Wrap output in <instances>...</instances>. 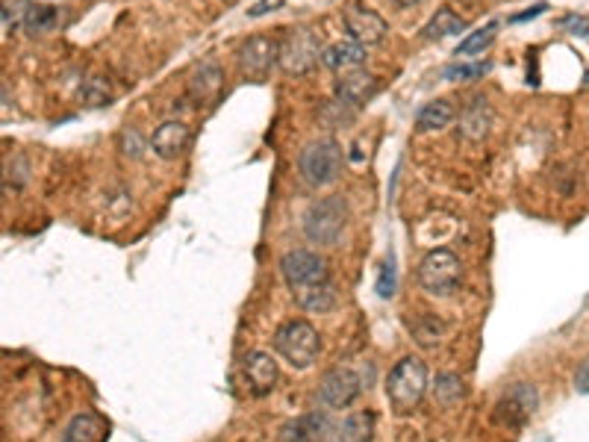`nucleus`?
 I'll list each match as a JSON object with an SVG mask.
<instances>
[{"mask_svg": "<svg viewBox=\"0 0 589 442\" xmlns=\"http://www.w3.org/2000/svg\"><path fill=\"white\" fill-rule=\"evenodd\" d=\"M557 27L578 36V39H589V15H563L557 21Z\"/></svg>", "mask_w": 589, "mask_h": 442, "instance_id": "bb28decb", "label": "nucleus"}, {"mask_svg": "<svg viewBox=\"0 0 589 442\" xmlns=\"http://www.w3.org/2000/svg\"><path fill=\"white\" fill-rule=\"evenodd\" d=\"M377 86H380V83H377L375 74H369V71H363V68L342 71L339 80H336V101L345 104V107H351V110H357V107H363L366 101L375 98Z\"/></svg>", "mask_w": 589, "mask_h": 442, "instance_id": "f8f14e48", "label": "nucleus"}, {"mask_svg": "<svg viewBox=\"0 0 589 442\" xmlns=\"http://www.w3.org/2000/svg\"><path fill=\"white\" fill-rule=\"evenodd\" d=\"M469 24H466V18H460L454 9H439L433 18H430L428 24H425V30H422V39H428V42H436V39H448V36H454V33H463Z\"/></svg>", "mask_w": 589, "mask_h": 442, "instance_id": "4be33fe9", "label": "nucleus"}, {"mask_svg": "<svg viewBox=\"0 0 589 442\" xmlns=\"http://www.w3.org/2000/svg\"><path fill=\"white\" fill-rule=\"evenodd\" d=\"M495 36H498V24L495 21H489L486 27H481V30H475V33H469L460 45H457V51H454V56L457 59H463V56H475V54H483L492 42H495Z\"/></svg>", "mask_w": 589, "mask_h": 442, "instance_id": "5701e85b", "label": "nucleus"}, {"mask_svg": "<svg viewBox=\"0 0 589 442\" xmlns=\"http://www.w3.org/2000/svg\"><path fill=\"white\" fill-rule=\"evenodd\" d=\"M363 392V378L348 369V366H339V369H330L319 384V401H322L327 410H348Z\"/></svg>", "mask_w": 589, "mask_h": 442, "instance_id": "6e6552de", "label": "nucleus"}, {"mask_svg": "<svg viewBox=\"0 0 589 442\" xmlns=\"http://www.w3.org/2000/svg\"><path fill=\"white\" fill-rule=\"evenodd\" d=\"M83 98L89 101V107H104V104H109V89L107 83L101 80V77H95L86 89H83Z\"/></svg>", "mask_w": 589, "mask_h": 442, "instance_id": "cd10ccee", "label": "nucleus"}, {"mask_svg": "<svg viewBox=\"0 0 589 442\" xmlns=\"http://www.w3.org/2000/svg\"><path fill=\"white\" fill-rule=\"evenodd\" d=\"M322 39L313 27H292L280 36V59L277 65L286 74H310L322 59Z\"/></svg>", "mask_w": 589, "mask_h": 442, "instance_id": "39448f33", "label": "nucleus"}, {"mask_svg": "<svg viewBox=\"0 0 589 442\" xmlns=\"http://www.w3.org/2000/svg\"><path fill=\"white\" fill-rule=\"evenodd\" d=\"M348 224V201L342 195H327L310 204V210L304 213V236L313 245H336L342 230Z\"/></svg>", "mask_w": 589, "mask_h": 442, "instance_id": "20e7f679", "label": "nucleus"}, {"mask_svg": "<svg viewBox=\"0 0 589 442\" xmlns=\"http://www.w3.org/2000/svg\"><path fill=\"white\" fill-rule=\"evenodd\" d=\"M330 437V422L324 413H307V416H298L292 422H286L280 428V440L283 442H324Z\"/></svg>", "mask_w": 589, "mask_h": 442, "instance_id": "2eb2a0df", "label": "nucleus"}, {"mask_svg": "<svg viewBox=\"0 0 589 442\" xmlns=\"http://www.w3.org/2000/svg\"><path fill=\"white\" fill-rule=\"evenodd\" d=\"M575 389L581 395H589V357L578 366V372H575Z\"/></svg>", "mask_w": 589, "mask_h": 442, "instance_id": "7c9ffc66", "label": "nucleus"}, {"mask_svg": "<svg viewBox=\"0 0 589 442\" xmlns=\"http://www.w3.org/2000/svg\"><path fill=\"white\" fill-rule=\"evenodd\" d=\"M489 71V65L486 62H475V65H463V62H457V65H448L445 71H442V77L445 80H478Z\"/></svg>", "mask_w": 589, "mask_h": 442, "instance_id": "a878e982", "label": "nucleus"}, {"mask_svg": "<svg viewBox=\"0 0 589 442\" xmlns=\"http://www.w3.org/2000/svg\"><path fill=\"white\" fill-rule=\"evenodd\" d=\"M298 171H301L304 183L313 186V189L336 183L339 174H342V148H339V142H333V139L310 142L301 151V157H298Z\"/></svg>", "mask_w": 589, "mask_h": 442, "instance_id": "0eeeda50", "label": "nucleus"}, {"mask_svg": "<svg viewBox=\"0 0 589 442\" xmlns=\"http://www.w3.org/2000/svg\"><path fill=\"white\" fill-rule=\"evenodd\" d=\"M539 407V392H536L534 384H513L507 389L498 404H495V419L501 425H510V428H522Z\"/></svg>", "mask_w": 589, "mask_h": 442, "instance_id": "9d476101", "label": "nucleus"}, {"mask_svg": "<svg viewBox=\"0 0 589 442\" xmlns=\"http://www.w3.org/2000/svg\"><path fill=\"white\" fill-rule=\"evenodd\" d=\"M433 395L442 407H451L463 398V381L457 375H439L436 378V387H433Z\"/></svg>", "mask_w": 589, "mask_h": 442, "instance_id": "393cba45", "label": "nucleus"}, {"mask_svg": "<svg viewBox=\"0 0 589 442\" xmlns=\"http://www.w3.org/2000/svg\"><path fill=\"white\" fill-rule=\"evenodd\" d=\"M492 127V107L486 98H475L460 112V136L466 142H483Z\"/></svg>", "mask_w": 589, "mask_h": 442, "instance_id": "f3484780", "label": "nucleus"}, {"mask_svg": "<svg viewBox=\"0 0 589 442\" xmlns=\"http://www.w3.org/2000/svg\"><path fill=\"white\" fill-rule=\"evenodd\" d=\"M189 139H192V133L183 121H165L157 127L151 148L160 160H177L189 148Z\"/></svg>", "mask_w": 589, "mask_h": 442, "instance_id": "dca6fc26", "label": "nucleus"}, {"mask_svg": "<svg viewBox=\"0 0 589 442\" xmlns=\"http://www.w3.org/2000/svg\"><path fill=\"white\" fill-rule=\"evenodd\" d=\"M221 86H224V71L221 65L207 59L195 68V74L189 77V86H186V95L195 107H207L213 104L215 98L221 95Z\"/></svg>", "mask_w": 589, "mask_h": 442, "instance_id": "ddd939ff", "label": "nucleus"}, {"mask_svg": "<svg viewBox=\"0 0 589 442\" xmlns=\"http://www.w3.org/2000/svg\"><path fill=\"white\" fill-rule=\"evenodd\" d=\"M377 292H380V298L395 295V272H392V266H383V275H380V283H377Z\"/></svg>", "mask_w": 589, "mask_h": 442, "instance_id": "c85d7f7f", "label": "nucleus"}, {"mask_svg": "<svg viewBox=\"0 0 589 442\" xmlns=\"http://www.w3.org/2000/svg\"><path fill=\"white\" fill-rule=\"evenodd\" d=\"M395 6H416V3H422V0H392Z\"/></svg>", "mask_w": 589, "mask_h": 442, "instance_id": "2f4dec72", "label": "nucleus"}, {"mask_svg": "<svg viewBox=\"0 0 589 442\" xmlns=\"http://www.w3.org/2000/svg\"><path fill=\"white\" fill-rule=\"evenodd\" d=\"M463 280V263L454 251L448 248H433L422 257L419 263V283L428 295H439V298H448L457 292Z\"/></svg>", "mask_w": 589, "mask_h": 442, "instance_id": "423d86ee", "label": "nucleus"}, {"mask_svg": "<svg viewBox=\"0 0 589 442\" xmlns=\"http://www.w3.org/2000/svg\"><path fill=\"white\" fill-rule=\"evenodd\" d=\"M280 59V39L274 36H251L239 48V71L248 80H266L271 65Z\"/></svg>", "mask_w": 589, "mask_h": 442, "instance_id": "1a4fd4ad", "label": "nucleus"}, {"mask_svg": "<svg viewBox=\"0 0 589 442\" xmlns=\"http://www.w3.org/2000/svg\"><path fill=\"white\" fill-rule=\"evenodd\" d=\"M280 275L286 280L295 304L307 313H327L336 307V286L330 280L327 263L307 248L286 251L280 257Z\"/></svg>", "mask_w": 589, "mask_h": 442, "instance_id": "f257e3e1", "label": "nucleus"}, {"mask_svg": "<svg viewBox=\"0 0 589 442\" xmlns=\"http://www.w3.org/2000/svg\"><path fill=\"white\" fill-rule=\"evenodd\" d=\"M428 392V366L419 357H404L395 363L386 381V398L395 413H413Z\"/></svg>", "mask_w": 589, "mask_h": 442, "instance_id": "f03ea898", "label": "nucleus"}, {"mask_svg": "<svg viewBox=\"0 0 589 442\" xmlns=\"http://www.w3.org/2000/svg\"><path fill=\"white\" fill-rule=\"evenodd\" d=\"M322 62L327 68H333V71H354V68H360L363 62H366V45H360V42H354V39H348V42H336V45H330V48H324Z\"/></svg>", "mask_w": 589, "mask_h": 442, "instance_id": "6ab92c4d", "label": "nucleus"}, {"mask_svg": "<svg viewBox=\"0 0 589 442\" xmlns=\"http://www.w3.org/2000/svg\"><path fill=\"white\" fill-rule=\"evenodd\" d=\"M271 342H274V351L292 369H310L319 360V351H322V336L304 319H292V322L280 325L274 331Z\"/></svg>", "mask_w": 589, "mask_h": 442, "instance_id": "7ed1b4c3", "label": "nucleus"}, {"mask_svg": "<svg viewBox=\"0 0 589 442\" xmlns=\"http://www.w3.org/2000/svg\"><path fill=\"white\" fill-rule=\"evenodd\" d=\"M372 437H375V413L357 410L336 428L333 442H372Z\"/></svg>", "mask_w": 589, "mask_h": 442, "instance_id": "aec40b11", "label": "nucleus"}, {"mask_svg": "<svg viewBox=\"0 0 589 442\" xmlns=\"http://www.w3.org/2000/svg\"><path fill=\"white\" fill-rule=\"evenodd\" d=\"M242 375L254 395H268L277 384V360L268 351H248L242 357Z\"/></svg>", "mask_w": 589, "mask_h": 442, "instance_id": "4468645a", "label": "nucleus"}, {"mask_svg": "<svg viewBox=\"0 0 589 442\" xmlns=\"http://www.w3.org/2000/svg\"><path fill=\"white\" fill-rule=\"evenodd\" d=\"M342 21H345V30L354 42L372 48V45H380L389 33V24L377 15L375 9L363 6L360 0L348 3L345 12H342Z\"/></svg>", "mask_w": 589, "mask_h": 442, "instance_id": "9b49d317", "label": "nucleus"}, {"mask_svg": "<svg viewBox=\"0 0 589 442\" xmlns=\"http://www.w3.org/2000/svg\"><path fill=\"white\" fill-rule=\"evenodd\" d=\"M283 3H286V0H257V3L248 9V15H251V18H260V15L271 12V9H280Z\"/></svg>", "mask_w": 589, "mask_h": 442, "instance_id": "c756f323", "label": "nucleus"}, {"mask_svg": "<svg viewBox=\"0 0 589 442\" xmlns=\"http://www.w3.org/2000/svg\"><path fill=\"white\" fill-rule=\"evenodd\" d=\"M454 104L451 101H445V98H436V101H430L425 104L419 115H416V130L419 133H433V130H442V127H448L451 121H454Z\"/></svg>", "mask_w": 589, "mask_h": 442, "instance_id": "412c9836", "label": "nucleus"}, {"mask_svg": "<svg viewBox=\"0 0 589 442\" xmlns=\"http://www.w3.org/2000/svg\"><path fill=\"white\" fill-rule=\"evenodd\" d=\"M107 431V422H104L98 413L86 410V413H77V416L65 425L62 442H107Z\"/></svg>", "mask_w": 589, "mask_h": 442, "instance_id": "a211bd4d", "label": "nucleus"}, {"mask_svg": "<svg viewBox=\"0 0 589 442\" xmlns=\"http://www.w3.org/2000/svg\"><path fill=\"white\" fill-rule=\"evenodd\" d=\"M56 18L59 15H56L54 6H30L27 15H24V27H27L30 36H45L56 27Z\"/></svg>", "mask_w": 589, "mask_h": 442, "instance_id": "b1692460", "label": "nucleus"}]
</instances>
